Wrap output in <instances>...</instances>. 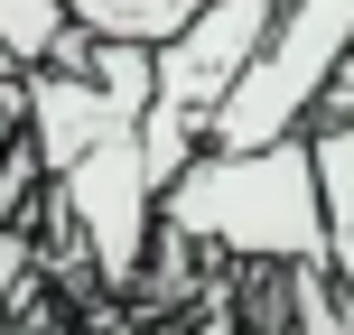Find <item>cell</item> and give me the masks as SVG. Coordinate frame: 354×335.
<instances>
[{"instance_id":"obj_1","label":"cell","mask_w":354,"mask_h":335,"mask_svg":"<svg viewBox=\"0 0 354 335\" xmlns=\"http://www.w3.org/2000/svg\"><path fill=\"white\" fill-rule=\"evenodd\" d=\"M159 224L177 242L214 251V261L326 270V195H317L308 131L270 140V149H196L159 186Z\"/></svg>"},{"instance_id":"obj_2","label":"cell","mask_w":354,"mask_h":335,"mask_svg":"<svg viewBox=\"0 0 354 335\" xmlns=\"http://www.w3.org/2000/svg\"><path fill=\"white\" fill-rule=\"evenodd\" d=\"M270 28H280V0H205L177 37H159V93L140 112V149H149V177L159 186L205 149L214 112L233 103V84L270 47Z\"/></svg>"},{"instance_id":"obj_3","label":"cell","mask_w":354,"mask_h":335,"mask_svg":"<svg viewBox=\"0 0 354 335\" xmlns=\"http://www.w3.org/2000/svg\"><path fill=\"white\" fill-rule=\"evenodd\" d=\"M354 56V0H280V28L270 47L252 56V75L233 84V103L214 112L205 149H270V140H299L317 122L336 66Z\"/></svg>"},{"instance_id":"obj_4","label":"cell","mask_w":354,"mask_h":335,"mask_svg":"<svg viewBox=\"0 0 354 335\" xmlns=\"http://www.w3.org/2000/svg\"><path fill=\"white\" fill-rule=\"evenodd\" d=\"M47 195H56V214H66V233L84 242L93 280H103V289H140L149 242H159V177H149L140 122L103 131V140H93L84 159L56 177Z\"/></svg>"},{"instance_id":"obj_5","label":"cell","mask_w":354,"mask_h":335,"mask_svg":"<svg viewBox=\"0 0 354 335\" xmlns=\"http://www.w3.org/2000/svg\"><path fill=\"white\" fill-rule=\"evenodd\" d=\"M122 122H140V112L112 103L84 66H28V149H37V168H47V186Z\"/></svg>"},{"instance_id":"obj_6","label":"cell","mask_w":354,"mask_h":335,"mask_svg":"<svg viewBox=\"0 0 354 335\" xmlns=\"http://www.w3.org/2000/svg\"><path fill=\"white\" fill-rule=\"evenodd\" d=\"M56 10H66L75 28H93V37H149V47H159V37H177L205 0H56Z\"/></svg>"},{"instance_id":"obj_7","label":"cell","mask_w":354,"mask_h":335,"mask_svg":"<svg viewBox=\"0 0 354 335\" xmlns=\"http://www.w3.org/2000/svg\"><path fill=\"white\" fill-rule=\"evenodd\" d=\"M56 37H66V10H56V0H0V47H10L19 66H47Z\"/></svg>"},{"instance_id":"obj_8","label":"cell","mask_w":354,"mask_h":335,"mask_svg":"<svg viewBox=\"0 0 354 335\" xmlns=\"http://www.w3.org/2000/svg\"><path fill=\"white\" fill-rule=\"evenodd\" d=\"M28 140V66H0V149Z\"/></svg>"},{"instance_id":"obj_9","label":"cell","mask_w":354,"mask_h":335,"mask_svg":"<svg viewBox=\"0 0 354 335\" xmlns=\"http://www.w3.org/2000/svg\"><path fill=\"white\" fill-rule=\"evenodd\" d=\"M0 66H19V56H10V47H0Z\"/></svg>"}]
</instances>
